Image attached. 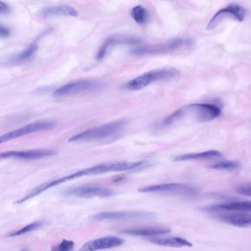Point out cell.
<instances>
[{
    "instance_id": "obj_1",
    "label": "cell",
    "mask_w": 251,
    "mask_h": 251,
    "mask_svg": "<svg viewBox=\"0 0 251 251\" xmlns=\"http://www.w3.org/2000/svg\"><path fill=\"white\" fill-rule=\"evenodd\" d=\"M221 113L217 105L209 103H191L177 109L163 121L165 126H172L191 122H205L218 117Z\"/></svg>"
},
{
    "instance_id": "obj_2",
    "label": "cell",
    "mask_w": 251,
    "mask_h": 251,
    "mask_svg": "<svg viewBox=\"0 0 251 251\" xmlns=\"http://www.w3.org/2000/svg\"><path fill=\"white\" fill-rule=\"evenodd\" d=\"M106 173L105 163H101L83 170H79L69 175L46 182L36 186L23 198L17 201L20 204L31 199L54 186L85 176L101 174Z\"/></svg>"
},
{
    "instance_id": "obj_3",
    "label": "cell",
    "mask_w": 251,
    "mask_h": 251,
    "mask_svg": "<svg viewBox=\"0 0 251 251\" xmlns=\"http://www.w3.org/2000/svg\"><path fill=\"white\" fill-rule=\"evenodd\" d=\"M126 123L124 120H117L104 124L84 131L70 137V142L95 141L108 139L116 135L122 129Z\"/></svg>"
},
{
    "instance_id": "obj_4",
    "label": "cell",
    "mask_w": 251,
    "mask_h": 251,
    "mask_svg": "<svg viewBox=\"0 0 251 251\" xmlns=\"http://www.w3.org/2000/svg\"><path fill=\"white\" fill-rule=\"evenodd\" d=\"M178 75L179 72L174 68L154 69L130 80L124 84V87L130 91L139 90L154 82L174 79Z\"/></svg>"
},
{
    "instance_id": "obj_5",
    "label": "cell",
    "mask_w": 251,
    "mask_h": 251,
    "mask_svg": "<svg viewBox=\"0 0 251 251\" xmlns=\"http://www.w3.org/2000/svg\"><path fill=\"white\" fill-rule=\"evenodd\" d=\"M191 44V41L188 39L176 38L163 43L140 46L132 49L130 52L136 56L162 54L176 51Z\"/></svg>"
},
{
    "instance_id": "obj_6",
    "label": "cell",
    "mask_w": 251,
    "mask_h": 251,
    "mask_svg": "<svg viewBox=\"0 0 251 251\" xmlns=\"http://www.w3.org/2000/svg\"><path fill=\"white\" fill-rule=\"evenodd\" d=\"M58 123L54 121L44 120L34 122L1 135L0 137V143L35 132L50 129L56 127Z\"/></svg>"
},
{
    "instance_id": "obj_7",
    "label": "cell",
    "mask_w": 251,
    "mask_h": 251,
    "mask_svg": "<svg viewBox=\"0 0 251 251\" xmlns=\"http://www.w3.org/2000/svg\"><path fill=\"white\" fill-rule=\"evenodd\" d=\"M142 193H167L192 196L197 194L198 190L192 186L178 183L152 185L139 188Z\"/></svg>"
},
{
    "instance_id": "obj_8",
    "label": "cell",
    "mask_w": 251,
    "mask_h": 251,
    "mask_svg": "<svg viewBox=\"0 0 251 251\" xmlns=\"http://www.w3.org/2000/svg\"><path fill=\"white\" fill-rule=\"evenodd\" d=\"M100 86L97 81L90 79H79L67 83L57 88L53 93L56 97L73 95L93 90Z\"/></svg>"
},
{
    "instance_id": "obj_9",
    "label": "cell",
    "mask_w": 251,
    "mask_h": 251,
    "mask_svg": "<svg viewBox=\"0 0 251 251\" xmlns=\"http://www.w3.org/2000/svg\"><path fill=\"white\" fill-rule=\"evenodd\" d=\"M246 13V9L237 4H231L217 11L210 19L206 26L208 30L214 29L218 24L226 18H232L242 21Z\"/></svg>"
},
{
    "instance_id": "obj_10",
    "label": "cell",
    "mask_w": 251,
    "mask_h": 251,
    "mask_svg": "<svg viewBox=\"0 0 251 251\" xmlns=\"http://www.w3.org/2000/svg\"><path fill=\"white\" fill-rule=\"evenodd\" d=\"M114 191L108 188L95 185L78 186L68 189L62 192V195L81 198L92 197H110Z\"/></svg>"
},
{
    "instance_id": "obj_11",
    "label": "cell",
    "mask_w": 251,
    "mask_h": 251,
    "mask_svg": "<svg viewBox=\"0 0 251 251\" xmlns=\"http://www.w3.org/2000/svg\"><path fill=\"white\" fill-rule=\"evenodd\" d=\"M154 216L153 213L147 211H106L93 215L92 219L99 221H117L130 219L150 218Z\"/></svg>"
},
{
    "instance_id": "obj_12",
    "label": "cell",
    "mask_w": 251,
    "mask_h": 251,
    "mask_svg": "<svg viewBox=\"0 0 251 251\" xmlns=\"http://www.w3.org/2000/svg\"><path fill=\"white\" fill-rule=\"evenodd\" d=\"M199 210L204 213L235 211L251 212V201H235L226 203L202 206Z\"/></svg>"
},
{
    "instance_id": "obj_13",
    "label": "cell",
    "mask_w": 251,
    "mask_h": 251,
    "mask_svg": "<svg viewBox=\"0 0 251 251\" xmlns=\"http://www.w3.org/2000/svg\"><path fill=\"white\" fill-rule=\"evenodd\" d=\"M55 154V151L50 150H30L26 151H10L1 152V159L17 158L24 160H33L42 158Z\"/></svg>"
},
{
    "instance_id": "obj_14",
    "label": "cell",
    "mask_w": 251,
    "mask_h": 251,
    "mask_svg": "<svg viewBox=\"0 0 251 251\" xmlns=\"http://www.w3.org/2000/svg\"><path fill=\"white\" fill-rule=\"evenodd\" d=\"M125 242L123 239L108 236L89 241L83 245L80 251H96L117 247Z\"/></svg>"
},
{
    "instance_id": "obj_15",
    "label": "cell",
    "mask_w": 251,
    "mask_h": 251,
    "mask_svg": "<svg viewBox=\"0 0 251 251\" xmlns=\"http://www.w3.org/2000/svg\"><path fill=\"white\" fill-rule=\"evenodd\" d=\"M139 42V39L129 36H112L107 38L98 51L96 59L102 60L108 50L113 47L120 44H135Z\"/></svg>"
},
{
    "instance_id": "obj_16",
    "label": "cell",
    "mask_w": 251,
    "mask_h": 251,
    "mask_svg": "<svg viewBox=\"0 0 251 251\" xmlns=\"http://www.w3.org/2000/svg\"><path fill=\"white\" fill-rule=\"evenodd\" d=\"M216 219L237 227H245L251 226V214L248 213L221 214L217 215Z\"/></svg>"
},
{
    "instance_id": "obj_17",
    "label": "cell",
    "mask_w": 251,
    "mask_h": 251,
    "mask_svg": "<svg viewBox=\"0 0 251 251\" xmlns=\"http://www.w3.org/2000/svg\"><path fill=\"white\" fill-rule=\"evenodd\" d=\"M77 15L75 9L66 5L48 6L42 8L39 12V15L43 18L61 16L76 17Z\"/></svg>"
},
{
    "instance_id": "obj_18",
    "label": "cell",
    "mask_w": 251,
    "mask_h": 251,
    "mask_svg": "<svg viewBox=\"0 0 251 251\" xmlns=\"http://www.w3.org/2000/svg\"><path fill=\"white\" fill-rule=\"evenodd\" d=\"M171 231L170 228L166 227H139L123 229L120 232L133 236H151L168 233Z\"/></svg>"
},
{
    "instance_id": "obj_19",
    "label": "cell",
    "mask_w": 251,
    "mask_h": 251,
    "mask_svg": "<svg viewBox=\"0 0 251 251\" xmlns=\"http://www.w3.org/2000/svg\"><path fill=\"white\" fill-rule=\"evenodd\" d=\"M223 156L222 152L217 150H209L200 152L186 153L176 156L173 160L175 162L190 160H203L218 158Z\"/></svg>"
},
{
    "instance_id": "obj_20",
    "label": "cell",
    "mask_w": 251,
    "mask_h": 251,
    "mask_svg": "<svg viewBox=\"0 0 251 251\" xmlns=\"http://www.w3.org/2000/svg\"><path fill=\"white\" fill-rule=\"evenodd\" d=\"M150 242L157 245L170 247H191L193 246L191 242L180 237L152 238L150 239Z\"/></svg>"
},
{
    "instance_id": "obj_21",
    "label": "cell",
    "mask_w": 251,
    "mask_h": 251,
    "mask_svg": "<svg viewBox=\"0 0 251 251\" xmlns=\"http://www.w3.org/2000/svg\"><path fill=\"white\" fill-rule=\"evenodd\" d=\"M240 167L241 164L238 161L222 160L210 165L209 167L218 170L234 171L239 169Z\"/></svg>"
},
{
    "instance_id": "obj_22",
    "label": "cell",
    "mask_w": 251,
    "mask_h": 251,
    "mask_svg": "<svg viewBox=\"0 0 251 251\" xmlns=\"http://www.w3.org/2000/svg\"><path fill=\"white\" fill-rule=\"evenodd\" d=\"M130 15L137 24L143 25L147 21L149 13L145 7L139 5L132 8Z\"/></svg>"
},
{
    "instance_id": "obj_23",
    "label": "cell",
    "mask_w": 251,
    "mask_h": 251,
    "mask_svg": "<svg viewBox=\"0 0 251 251\" xmlns=\"http://www.w3.org/2000/svg\"><path fill=\"white\" fill-rule=\"evenodd\" d=\"M37 48L38 46L36 43H33L22 52L12 56L10 61L19 62L28 59L32 56L37 50Z\"/></svg>"
},
{
    "instance_id": "obj_24",
    "label": "cell",
    "mask_w": 251,
    "mask_h": 251,
    "mask_svg": "<svg viewBox=\"0 0 251 251\" xmlns=\"http://www.w3.org/2000/svg\"><path fill=\"white\" fill-rule=\"evenodd\" d=\"M44 222L42 221H37L31 223L23 227L21 229L10 232L7 235V237L18 236L32 231L41 227L44 225Z\"/></svg>"
},
{
    "instance_id": "obj_25",
    "label": "cell",
    "mask_w": 251,
    "mask_h": 251,
    "mask_svg": "<svg viewBox=\"0 0 251 251\" xmlns=\"http://www.w3.org/2000/svg\"><path fill=\"white\" fill-rule=\"evenodd\" d=\"M74 242L72 240L64 239L59 244L53 247L52 251H70L73 250Z\"/></svg>"
},
{
    "instance_id": "obj_26",
    "label": "cell",
    "mask_w": 251,
    "mask_h": 251,
    "mask_svg": "<svg viewBox=\"0 0 251 251\" xmlns=\"http://www.w3.org/2000/svg\"><path fill=\"white\" fill-rule=\"evenodd\" d=\"M235 191L241 195L251 197V182L238 185L235 188Z\"/></svg>"
},
{
    "instance_id": "obj_27",
    "label": "cell",
    "mask_w": 251,
    "mask_h": 251,
    "mask_svg": "<svg viewBox=\"0 0 251 251\" xmlns=\"http://www.w3.org/2000/svg\"><path fill=\"white\" fill-rule=\"evenodd\" d=\"M10 10V7L5 2L0 1V13L1 14H7Z\"/></svg>"
},
{
    "instance_id": "obj_28",
    "label": "cell",
    "mask_w": 251,
    "mask_h": 251,
    "mask_svg": "<svg viewBox=\"0 0 251 251\" xmlns=\"http://www.w3.org/2000/svg\"><path fill=\"white\" fill-rule=\"evenodd\" d=\"M10 35V30L7 27L0 25V35L3 37H6Z\"/></svg>"
}]
</instances>
